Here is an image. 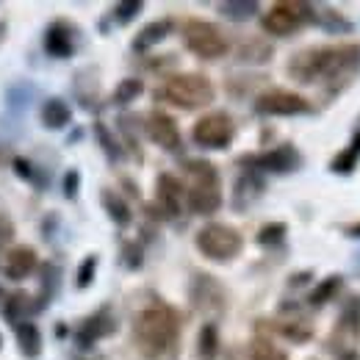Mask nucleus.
<instances>
[{
    "mask_svg": "<svg viewBox=\"0 0 360 360\" xmlns=\"http://www.w3.org/2000/svg\"><path fill=\"white\" fill-rule=\"evenodd\" d=\"M0 314L11 327H17L20 321H28L34 316V297L28 291H11L0 305Z\"/></svg>",
    "mask_w": 360,
    "mask_h": 360,
    "instance_id": "nucleus-26",
    "label": "nucleus"
},
{
    "mask_svg": "<svg viewBox=\"0 0 360 360\" xmlns=\"http://www.w3.org/2000/svg\"><path fill=\"white\" fill-rule=\"evenodd\" d=\"M81 136H84V131H72V134H70V139H67V144H75Z\"/></svg>",
    "mask_w": 360,
    "mask_h": 360,
    "instance_id": "nucleus-49",
    "label": "nucleus"
},
{
    "mask_svg": "<svg viewBox=\"0 0 360 360\" xmlns=\"http://www.w3.org/2000/svg\"><path fill=\"white\" fill-rule=\"evenodd\" d=\"M141 11H144V3L141 0H122V3L114 6V20L120 25H128V22H134Z\"/></svg>",
    "mask_w": 360,
    "mask_h": 360,
    "instance_id": "nucleus-42",
    "label": "nucleus"
},
{
    "mask_svg": "<svg viewBox=\"0 0 360 360\" xmlns=\"http://www.w3.org/2000/svg\"><path fill=\"white\" fill-rule=\"evenodd\" d=\"M347 236H355V238H360V222H355V225L347 227Z\"/></svg>",
    "mask_w": 360,
    "mask_h": 360,
    "instance_id": "nucleus-48",
    "label": "nucleus"
},
{
    "mask_svg": "<svg viewBox=\"0 0 360 360\" xmlns=\"http://www.w3.org/2000/svg\"><path fill=\"white\" fill-rule=\"evenodd\" d=\"M311 277H314V271H297V274H291L288 285H291V288H297V285H305Z\"/></svg>",
    "mask_w": 360,
    "mask_h": 360,
    "instance_id": "nucleus-45",
    "label": "nucleus"
},
{
    "mask_svg": "<svg viewBox=\"0 0 360 360\" xmlns=\"http://www.w3.org/2000/svg\"><path fill=\"white\" fill-rule=\"evenodd\" d=\"M144 134L150 136L153 144H158L167 153H180V147H183V136H180L178 122L161 108H155V111H150L144 117Z\"/></svg>",
    "mask_w": 360,
    "mask_h": 360,
    "instance_id": "nucleus-17",
    "label": "nucleus"
},
{
    "mask_svg": "<svg viewBox=\"0 0 360 360\" xmlns=\"http://www.w3.org/2000/svg\"><path fill=\"white\" fill-rule=\"evenodd\" d=\"M11 158H14L11 150H8L6 144H0V169H3V167H11Z\"/></svg>",
    "mask_w": 360,
    "mask_h": 360,
    "instance_id": "nucleus-46",
    "label": "nucleus"
},
{
    "mask_svg": "<svg viewBox=\"0 0 360 360\" xmlns=\"http://www.w3.org/2000/svg\"><path fill=\"white\" fill-rule=\"evenodd\" d=\"M39 120L47 131H64L72 122V108L64 97H47L39 108Z\"/></svg>",
    "mask_w": 360,
    "mask_h": 360,
    "instance_id": "nucleus-24",
    "label": "nucleus"
},
{
    "mask_svg": "<svg viewBox=\"0 0 360 360\" xmlns=\"http://www.w3.org/2000/svg\"><path fill=\"white\" fill-rule=\"evenodd\" d=\"M11 172L22 183H28L31 188H37V191H45L47 183H50V175H47L45 169L39 164H34L31 158H25V155H14L11 158Z\"/></svg>",
    "mask_w": 360,
    "mask_h": 360,
    "instance_id": "nucleus-27",
    "label": "nucleus"
},
{
    "mask_svg": "<svg viewBox=\"0 0 360 360\" xmlns=\"http://www.w3.org/2000/svg\"><path fill=\"white\" fill-rule=\"evenodd\" d=\"M45 53L50 58H72L78 47V25L70 20H53L45 28Z\"/></svg>",
    "mask_w": 360,
    "mask_h": 360,
    "instance_id": "nucleus-18",
    "label": "nucleus"
},
{
    "mask_svg": "<svg viewBox=\"0 0 360 360\" xmlns=\"http://www.w3.org/2000/svg\"><path fill=\"white\" fill-rule=\"evenodd\" d=\"M341 288H344V277H341V274H330V277H324L314 291L308 294V305H311V308H321V305H327L330 300H335V297H338V291H341Z\"/></svg>",
    "mask_w": 360,
    "mask_h": 360,
    "instance_id": "nucleus-34",
    "label": "nucleus"
},
{
    "mask_svg": "<svg viewBox=\"0 0 360 360\" xmlns=\"http://www.w3.org/2000/svg\"><path fill=\"white\" fill-rule=\"evenodd\" d=\"M314 22L319 28H324L327 34H352V22L333 6H316Z\"/></svg>",
    "mask_w": 360,
    "mask_h": 360,
    "instance_id": "nucleus-30",
    "label": "nucleus"
},
{
    "mask_svg": "<svg viewBox=\"0 0 360 360\" xmlns=\"http://www.w3.org/2000/svg\"><path fill=\"white\" fill-rule=\"evenodd\" d=\"M0 352H3V333H0Z\"/></svg>",
    "mask_w": 360,
    "mask_h": 360,
    "instance_id": "nucleus-52",
    "label": "nucleus"
},
{
    "mask_svg": "<svg viewBox=\"0 0 360 360\" xmlns=\"http://www.w3.org/2000/svg\"><path fill=\"white\" fill-rule=\"evenodd\" d=\"M194 244L200 250L202 258L214 261V264H230L233 258L241 255L244 250V236L236 230L233 225L225 222H208L197 230Z\"/></svg>",
    "mask_w": 360,
    "mask_h": 360,
    "instance_id": "nucleus-5",
    "label": "nucleus"
},
{
    "mask_svg": "<svg viewBox=\"0 0 360 360\" xmlns=\"http://www.w3.org/2000/svg\"><path fill=\"white\" fill-rule=\"evenodd\" d=\"M183 172L188 178L186 186V205L197 217H211L222 208V178L219 169L205 158L183 161Z\"/></svg>",
    "mask_w": 360,
    "mask_h": 360,
    "instance_id": "nucleus-2",
    "label": "nucleus"
},
{
    "mask_svg": "<svg viewBox=\"0 0 360 360\" xmlns=\"http://www.w3.org/2000/svg\"><path fill=\"white\" fill-rule=\"evenodd\" d=\"M252 111L258 117H297V114H308L311 103L291 89H266L255 94L252 100Z\"/></svg>",
    "mask_w": 360,
    "mask_h": 360,
    "instance_id": "nucleus-11",
    "label": "nucleus"
},
{
    "mask_svg": "<svg viewBox=\"0 0 360 360\" xmlns=\"http://www.w3.org/2000/svg\"><path fill=\"white\" fill-rule=\"evenodd\" d=\"M61 188H64V197L67 200H75L78 191H81V172L78 169H67L64 180H61Z\"/></svg>",
    "mask_w": 360,
    "mask_h": 360,
    "instance_id": "nucleus-43",
    "label": "nucleus"
},
{
    "mask_svg": "<svg viewBox=\"0 0 360 360\" xmlns=\"http://www.w3.org/2000/svg\"><path fill=\"white\" fill-rule=\"evenodd\" d=\"M358 161H360V131L352 136V144L349 147H344V150L335 153V158L330 161V169L335 175H352L358 169Z\"/></svg>",
    "mask_w": 360,
    "mask_h": 360,
    "instance_id": "nucleus-32",
    "label": "nucleus"
},
{
    "mask_svg": "<svg viewBox=\"0 0 360 360\" xmlns=\"http://www.w3.org/2000/svg\"><path fill=\"white\" fill-rule=\"evenodd\" d=\"M6 31H8V25H6V20H0V42L6 39Z\"/></svg>",
    "mask_w": 360,
    "mask_h": 360,
    "instance_id": "nucleus-50",
    "label": "nucleus"
},
{
    "mask_svg": "<svg viewBox=\"0 0 360 360\" xmlns=\"http://www.w3.org/2000/svg\"><path fill=\"white\" fill-rule=\"evenodd\" d=\"M191 139L202 150H227L236 139V122L227 111H208L194 122Z\"/></svg>",
    "mask_w": 360,
    "mask_h": 360,
    "instance_id": "nucleus-9",
    "label": "nucleus"
},
{
    "mask_svg": "<svg viewBox=\"0 0 360 360\" xmlns=\"http://www.w3.org/2000/svg\"><path fill=\"white\" fill-rule=\"evenodd\" d=\"M217 8L230 22H247V20H252L261 11V3H255V0H225Z\"/></svg>",
    "mask_w": 360,
    "mask_h": 360,
    "instance_id": "nucleus-33",
    "label": "nucleus"
},
{
    "mask_svg": "<svg viewBox=\"0 0 360 360\" xmlns=\"http://www.w3.org/2000/svg\"><path fill=\"white\" fill-rule=\"evenodd\" d=\"M236 167H252L258 172H274V175H291L302 167V153L291 144V141H283L277 147H271L266 153H247L236 161Z\"/></svg>",
    "mask_w": 360,
    "mask_h": 360,
    "instance_id": "nucleus-10",
    "label": "nucleus"
},
{
    "mask_svg": "<svg viewBox=\"0 0 360 360\" xmlns=\"http://www.w3.org/2000/svg\"><path fill=\"white\" fill-rule=\"evenodd\" d=\"M183 45L202 61H217V58L227 56V50H230L225 31L200 17H188L183 22Z\"/></svg>",
    "mask_w": 360,
    "mask_h": 360,
    "instance_id": "nucleus-7",
    "label": "nucleus"
},
{
    "mask_svg": "<svg viewBox=\"0 0 360 360\" xmlns=\"http://www.w3.org/2000/svg\"><path fill=\"white\" fill-rule=\"evenodd\" d=\"M141 91H144L141 78H122V81L117 84V89L111 91V103H114V105H131L134 100L141 97Z\"/></svg>",
    "mask_w": 360,
    "mask_h": 360,
    "instance_id": "nucleus-36",
    "label": "nucleus"
},
{
    "mask_svg": "<svg viewBox=\"0 0 360 360\" xmlns=\"http://www.w3.org/2000/svg\"><path fill=\"white\" fill-rule=\"evenodd\" d=\"M314 17H316L314 3L280 0V3H271V8L261 17V28H264L269 37L285 39V37H294L302 25L314 22Z\"/></svg>",
    "mask_w": 360,
    "mask_h": 360,
    "instance_id": "nucleus-6",
    "label": "nucleus"
},
{
    "mask_svg": "<svg viewBox=\"0 0 360 360\" xmlns=\"http://www.w3.org/2000/svg\"><path fill=\"white\" fill-rule=\"evenodd\" d=\"M6 297H8V294H6V291H3V288H0V305H3V302H6Z\"/></svg>",
    "mask_w": 360,
    "mask_h": 360,
    "instance_id": "nucleus-51",
    "label": "nucleus"
},
{
    "mask_svg": "<svg viewBox=\"0 0 360 360\" xmlns=\"http://www.w3.org/2000/svg\"><path fill=\"white\" fill-rule=\"evenodd\" d=\"M285 233H288V225L285 222H269V225H264L258 230V236H255V244L258 247H280L283 241H285Z\"/></svg>",
    "mask_w": 360,
    "mask_h": 360,
    "instance_id": "nucleus-38",
    "label": "nucleus"
},
{
    "mask_svg": "<svg viewBox=\"0 0 360 360\" xmlns=\"http://www.w3.org/2000/svg\"><path fill=\"white\" fill-rule=\"evenodd\" d=\"M14 233H17V227H14V222H11V217L0 211V250L8 247V244L14 241Z\"/></svg>",
    "mask_w": 360,
    "mask_h": 360,
    "instance_id": "nucleus-44",
    "label": "nucleus"
},
{
    "mask_svg": "<svg viewBox=\"0 0 360 360\" xmlns=\"http://www.w3.org/2000/svg\"><path fill=\"white\" fill-rule=\"evenodd\" d=\"M120 261L128 271H139L144 266V247L139 241H122L120 247Z\"/></svg>",
    "mask_w": 360,
    "mask_h": 360,
    "instance_id": "nucleus-39",
    "label": "nucleus"
},
{
    "mask_svg": "<svg viewBox=\"0 0 360 360\" xmlns=\"http://www.w3.org/2000/svg\"><path fill=\"white\" fill-rule=\"evenodd\" d=\"M97 255L91 252V255H86L81 264H78V269H75V288L78 291H86L91 283H94V277H97Z\"/></svg>",
    "mask_w": 360,
    "mask_h": 360,
    "instance_id": "nucleus-40",
    "label": "nucleus"
},
{
    "mask_svg": "<svg viewBox=\"0 0 360 360\" xmlns=\"http://www.w3.org/2000/svg\"><path fill=\"white\" fill-rule=\"evenodd\" d=\"M6 277L14 280V283H22L28 280L34 271L39 269V258H37V250L31 244H17L6 252Z\"/></svg>",
    "mask_w": 360,
    "mask_h": 360,
    "instance_id": "nucleus-19",
    "label": "nucleus"
},
{
    "mask_svg": "<svg viewBox=\"0 0 360 360\" xmlns=\"http://www.w3.org/2000/svg\"><path fill=\"white\" fill-rule=\"evenodd\" d=\"M188 305L194 314H200L208 321H217L227 314L230 308V294L225 283L217 280L208 271H194L188 277Z\"/></svg>",
    "mask_w": 360,
    "mask_h": 360,
    "instance_id": "nucleus-4",
    "label": "nucleus"
},
{
    "mask_svg": "<svg viewBox=\"0 0 360 360\" xmlns=\"http://www.w3.org/2000/svg\"><path fill=\"white\" fill-rule=\"evenodd\" d=\"M308 360H319V358H308Z\"/></svg>",
    "mask_w": 360,
    "mask_h": 360,
    "instance_id": "nucleus-53",
    "label": "nucleus"
},
{
    "mask_svg": "<svg viewBox=\"0 0 360 360\" xmlns=\"http://www.w3.org/2000/svg\"><path fill=\"white\" fill-rule=\"evenodd\" d=\"M333 61H335V45L305 47V50H300V53H294L288 58L285 72L297 84H316V81H327L330 78Z\"/></svg>",
    "mask_w": 360,
    "mask_h": 360,
    "instance_id": "nucleus-8",
    "label": "nucleus"
},
{
    "mask_svg": "<svg viewBox=\"0 0 360 360\" xmlns=\"http://www.w3.org/2000/svg\"><path fill=\"white\" fill-rule=\"evenodd\" d=\"M180 314L164 300H153L134 316V344L147 360H158L178 347Z\"/></svg>",
    "mask_w": 360,
    "mask_h": 360,
    "instance_id": "nucleus-1",
    "label": "nucleus"
},
{
    "mask_svg": "<svg viewBox=\"0 0 360 360\" xmlns=\"http://www.w3.org/2000/svg\"><path fill=\"white\" fill-rule=\"evenodd\" d=\"M31 94H34V86H28V84H11L6 89V103H8L11 111H22L28 105Z\"/></svg>",
    "mask_w": 360,
    "mask_h": 360,
    "instance_id": "nucleus-41",
    "label": "nucleus"
},
{
    "mask_svg": "<svg viewBox=\"0 0 360 360\" xmlns=\"http://www.w3.org/2000/svg\"><path fill=\"white\" fill-rule=\"evenodd\" d=\"M39 280H42V288H39V294L34 297V314H42L47 305H50V300L56 297V285H58V266H53V264H42L39 266Z\"/></svg>",
    "mask_w": 360,
    "mask_h": 360,
    "instance_id": "nucleus-31",
    "label": "nucleus"
},
{
    "mask_svg": "<svg viewBox=\"0 0 360 360\" xmlns=\"http://www.w3.org/2000/svg\"><path fill=\"white\" fill-rule=\"evenodd\" d=\"M117 330H120V321H117V316L111 311V305H103V308H97L94 314H89L86 319L78 321V327L72 330V341H75L78 349L86 352L97 341L111 338Z\"/></svg>",
    "mask_w": 360,
    "mask_h": 360,
    "instance_id": "nucleus-13",
    "label": "nucleus"
},
{
    "mask_svg": "<svg viewBox=\"0 0 360 360\" xmlns=\"http://www.w3.org/2000/svg\"><path fill=\"white\" fill-rule=\"evenodd\" d=\"M271 56H274V45L264 37H247L241 45L236 47V61L238 64L261 67V64H269Z\"/></svg>",
    "mask_w": 360,
    "mask_h": 360,
    "instance_id": "nucleus-22",
    "label": "nucleus"
},
{
    "mask_svg": "<svg viewBox=\"0 0 360 360\" xmlns=\"http://www.w3.org/2000/svg\"><path fill=\"white\" fill-rule=\"evenodd\" d=\"M72 91L81 103V108L86 111H97L100 108V81H97V70L94 67H86L75 75L72 81Z\"/></svg>",
    "mask_w": 360,
    "mask_h": 360,
    "instance_id": "nucleus-21",
    "label": "nucleus"
},
{
    "mask_svg": "<svg viewBox=\"0 0 360 360\" xmlns=\"http://www.w3.org/2000/svg\"><path fill=\"white\" fill-rule=\"evenodd\" d=\"M250 360H288V355L271 341L269 335H255L252 347H250Z\"/></svg>",
    "mask_w": 360,
    "mask_h": 360,
    "instance_id": "nucleus-35",
    "label": "nucleus"
},
{
    "mask_svg": "<svg viewBox=\"0 0 360 360\" xmlns=\"http://www.w3.org/2000/svg\"><path fill=\"white\" fill-rule=\"evenodd\" d=\"M172 28H175L172 17H161V20L147 22V25L134 37V42H131L134 53H147V50H153L155 45H161V42L172 34Z\"/></svg>",
    "mask_w": 360,
    "mask_h": 360,
    "instance_id": "nucleus-20",
    "label": "nucleus"
},
{
    "mask_svg": "<svg viewBox=\"0 0 360 360\" xmlns=\"http://www.w3.org/2000/svg\"><path fill=\"white\" fill-rule=\"evenodd\" d=\"M14 341H17V349L25 360H37L42 355V330L31 319L20 321L14 327Z\"/></svg>",
    "mask_w": 360,
    "mask_h": 360,
    "instance_id": "nucleus-25",
    "label": "nucleus"
},
{
    "mask_svg": "<svg viewBox=\"0 0 360 360\" xmlns=\"http://www.w3.org/2000/svg\"><path fill=\"white\" fill-rule=\"evenodd\" d=\"M91 131H94V139H97V144H100V150H103V155H105L108 164H120V161L125 158V147H122V141L114 136V131H111L103 120H97Z\"/></svg>",
    "mask_w": 360,
    "mask_h": 360,
    "instance_id": "nucleus-28",
    "label": "nucleus"
},
{
    "mask_svg": "<svg viewBox=\"0 0 360 360\" xmlns=\"http://www.w3.org/2000/svg\"><path fill=\"white\" fill-rule=\"evenodd\" d=\"M186 208V186L172 172H161L155 178V205L147 208L153 211V219H178Z\"/></svg>",
    "mask_w": 360,
    "mask_h": 360,
    "instance_id": "nucleus-14",
    "label": "nucleus"
},
{
    "mask_svg": "<svg viewBox=\"0 0 360 360\" xmlns=\"http://www.w3.org/2000/svg\"><path fill=\"white\" fill-rule=\"evenodd\" d=\"M266 191V180L258 169L252 167H241V175L233 183V194H230V205L236 214H247Z\"/></svg>",
    "mask_w": 360,
    "mask_h": 360,
    "instance_id": "nucleus-16",
    "label": "nucleus"
},
{
    "mask_svg": "<svg viewBox=\"0 0 360 360\" xmlns=\"http://www.w3.org/2000/svg\"><path fill=\"white\" fill-rule=\"evenodd\" d=\"M100 205H103L105 217H108L117 227H128L131 222H134V211H131L128 200H125L120 191L108 188V186L100 188Z\"/></svg>",
    "mask_w": 360,
    "mask_h": 360,
    "instance_id": "nucleus-23",
    "label": "nucleus"
},
{
    "mask_svg": "<svg viewBox=\"0 0 360 360\" xmlns=\"http://www.w3.org/2000/svg\"><path fill=\"white\" fill-rule=\"evenodd\" d=\"M217 97V89L211 84L208 75L202 72H178V75H169L158 89H155V100L161 103H169L180 111H197V108H205L211 105Z\"/></svg>",
    "mask_w": 360,
    "mask_h": 360,
    "instance_id": "nucleus-3",
    "label": "nucleus"
},
{
    "mask_svg": "<svg viewBox=\"0 0 360 360\" xmlns=\"http://www.w3.org/2000/svg\"><path fill=\"white\" fill-rule=\"evenodd\" d=\"M219 352H222L219 327H217V321H205L197 333V360H217Z\"/></svg>",
    "mask_w": 360,
    "mask_h": 360,
    "instance_id": "nucleus-29",
    "label": "nucleus"
},
{
    "mask_svg": "<svg viewBox=\"0 0 360 360\" xmlns=\"http://www.w3.org/2000/svg\"><path fill=\"white\" fill-rule=\"evenodd\" d=\"M358 338H360V297H349V302L338 314V321H335V327H333V333H330V338H327L324 347L335 358H341L344 352H352L355 349Z\"/></svg>",
    "mask_w": 360,
    "mask_h": 360,
    "instance_id": "nucleus-12",
    "label": "nucleus"
},
{
    "mask_svg": "<svg viewBox=\"0 0 360 360\" xmlns=\"http://www.w3.org/2000/svg\"><path fill=\"white\" fill-rule=\"evenodd\" d=\"M225 360H244V349H241V347H230Z\"/></svg>",
    "mask_w": 360,
    "mask_h": 360,
    "instance_id": "nucleus-47",
    "label": "nucleus"
},
{
    "mask_svg": "<svg viewBox=\"0 0 360 360\" xmlns=\"http://www.w3.org/2000/svg\"><path fill=\"white\" fill-rule=\"evenodd\" d=\"M117 122H120V134H122V141H125L122 147H125V150H131V155H134L136 161H141L144 155H141V150H139V139H136V125H141V122H139V117L122 114Z\"/></svg>",
    "mask_w": 360,
    "mask_h": 360,
    "instance_id": "nucleus-37",
    "label": "nucleus"
},
{
    "mask_svg": "<svg viewBox=\"0 0 360 360\" xmlns=\"http://www.w3.org/2000/svg\"><path fill=\"white\" fill-rule=\"evenodd\" d=\"M360 72V45L358 42H347V45H335V61H333V72L324 81L330 86V94H338L347 89L355 75Z\"/></svg>",
    "mask_w": 360,
    "mask_h": 360,
    "instance_id": "nucleus-15",
    "label": "nucleus"
}]
</instances>
